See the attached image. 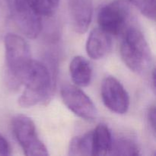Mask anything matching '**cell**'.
Returning <instances> with one entry per match:
<instances>
[{"mask_svg": "<svg viewBox=\"0 0 156 156\" xmlns=\"http://www.w3.org/2000/svg\"><path fill=\"white\" fill-rule=\"evenodd\" d=\"M130 5L128 0H114L101 8L98 14L99 27L111 36L122 34L130 26Z\"/></svg>", "mask_w": 156, "mask_h": 156, "instance_id": "4", "label": "cell"}, {"mask_svg": "<svg viewBox=\"0 0 156 156\" xmlns=\"http://www.w3.org/2000/svg\"><path fill=\"white\" fill-rule=\"evenodd\" d=\"M68 7L73 30L76 33H85L92 20L91 0H68Z\"/></svg>", "mask_w": 156, "mask_h": 156, "instance_id": "9", "label": "cell"}, {"mask_svg": "<svg viewBox=\"0 0 156 156\" xmlns=\"http://www.w3.org/2000/svg\"><path fill=\"white\" fill-rule=\"evenodd\" d=\"M111 35L100 27L93 29L86 42V52L93 59H100L110 53L112 48Z\"/></svg>", "mask_w": 156, "mask_h": 156, "instance_id": "10", "label": "cell"}, {"mask_svg": "<svg viewBox=\"0 0 156 156\" xmlns=\"http://www.w3.org/2000/svg\"><path fill=\"white\" fill-rule=\"evenodd\" d=\"M147 18L155 20V0H128Z\"/></svg>", "mask_w": 156, "mask_h": 156, "instance_id": "17", "label": "cell"}, {"mask_svg": "<svg viewBox=\"0 0 156 156\" xmlns=\"http://www.w3.org/2000/svg\"><path fill=\"white\" fill-rule=\"evenodd\" d=\"M69 72L73 82L78 87H86L92 78V68L89 61L82 56H76L69 64Z\"/></svg>", "mask_w": 156, "mask_h": 156, "instance_id": "11", "label": "cell"}, {"mask_svg": "<svg viewBox=\"0 0 156 156\" xmlns=\"http://www.w3.org/2000/svg\"><path fill=\"white\" fill-rule=\"evenodd\" d=\"M113 137L107 125L100 123L92 130V155H109L112 146Z\"/></svg>", "mask_w": 156, "mask_h": 156, "instance_id": "12", "label": "cell"}, {"mask_svg": "<svg viewBox=\"0 0 156 156\" xmlns=\"http://www.w3.org/2000/svg\"><path fill=\"white\" fill-rule=\"evenodd\" d=\"M68 151L69 155H92V131L73 138Z\"/></svg>", "mask_w": 156, "mask_h": 156, "instance_id": "14", "label": "cell"}, {"mask_svg": "<svg viewBox=\"0 0 156 156\" xmlns=\"http://www.w3.org/2000/svg\"><path fill=\"white\" fill-rule=\"evenodd\" d=\"M148 122H149V126L152 130V133L155 134V107L152 105L149 108L147 114Z\"/></svg>", "mask_w": 156, "mask_h": 156, "instance_id": "19", "label": "cell"}, {"mask_svg": "<svg viewBox=\"0 0 156 156\" xmlns=\"http://www.w3.org/2000/svg\"><path fill=\"white\" fill-rule=\"evenodd\" d=\"M5 50L6 81L9 88L16 89L21 85L18 81L20 73L31 60L30 51L24 38L15 34L4 36Z\"/></svg>", "mask_w": 156, "mask_h": 156, "instance_id": "3", "label": "cell"}, {"mask_svg": "<svg viewBox=\"0 0 156 156\" xmlns=\"http://www.w3.org/2000/svg\"><path fill=\"white\" fill-rule=\"evenodd\" d=\"M12 129L25 155H48L47 147L38 136L34 123L30 117L17 115L12 119Z\"/></svg>", "mask_w": 156, "mask_h": 156, "instance_id": "5", "label": "cell"}, {"mask_svg": "<svg viewBox=\"0 0 156 156\" xmlns=\"http://www.w3.org/2000/svg\"><path fill=\"white\" fill-rule=\"evenodd\" d=\"M12 5L10 0H0V40L5 35V31L12 18Z\"/></svg>", "mask_w": 156, "mask_h": 156, "instance_id": "16", "label": "cell"}, {"mask_svg": "<svg viewBox=\"0 0 156 156\" xmlns=\"http://www.w3.org/2000/svg\"><path fill=\"white\" fill-rule=\"evenodd\" d=\"M42 16H51L57 10L59 0H27Z\"/></svg>", "mask_w": 156, "mask_h": 156, "instance_id": "15", "label": "cell"}, {"mask_svg": "<svg viewBox=\"0 0 156 156\" xmlns=\"http://www.w3.org/2000/svg\"><path fill=\"white\" fill-rule=\"evenodd\" d=\"M20 85L24 90L18 98L23 108H30L50 100L54 88L53 73L44 63L31 59L20 73Z\"/></svg>", "mask_w": 156, "mask_h": 156, "instance_id": "1", "label": "cell"}, {"mask_svg": "<svg viewBox=\"0 0 156 156\" xmlns=\"http://www.w3.org/2000/svg\"><path fill=\"white\" fill-rule=\"evenodd\" d=\"M140 147L135 140L129 137L113 139L109 155L136 156L140 155Z\"/></svg>", "mask_w": 156, "mask_h": 156, "instance_id": "13", "label": "cell"}, {"mask_svg": "<svg viewBox=\"0 0 156 156\" xmlns=\"http://www.w3.org/2000/svg\"><path fill=\"white\" fill-rule=\"evenodd\" d=\"M122 34L120 52L125 65L137 74L146 73L151 69L152 56L143 32L135 26H129Z\"/></svg>", "mask_w": 156, "mask_h": 156, "instance_id": "2", "label": "cell"}, {"mask_svg": "<svg viewBox=\"0 0 156 156\" xmlns=\"http://www.w3.org/2000/svg\"><path fill=\"white\" fill-rule=\"evenodd\" d=\"M12 17L17 27L25 37L35 39L42 29V15L27 0H14Z\"/></svg>", "mask_w": 156, "mask_h": 156, "instance_id": "6", "label": "cell"}, {"mask_svg": "<svg viewBox=\"0 0 156 156\" xmlns=\"http://www.w3.org/2000/svg\"><path fill=\"white\" fill-rule=\"evenodd\" d=\"M64 105L76 115L86 120L97 117L98 111L89 97L76 85H66L61 88Z\"/></svg>", "mask_w": 156, "mask_h": 156, "instance_id": "7", "label": "cell"}, {"mask_svg": "<svg viewBox=\"0 0 156 156\" xmlns=\"http://www.w3.org/2000/svg\"><path fill=\"white\" fill-rule=\"evenodd\" d=\"M103 103L112 112L124 114L129 108V96L126 90L116 78L107 76L101 88Z\"/></svg>", "mask_w": 156, "mask_h": 156, "instance_id": "8", "label": "cell"}, {"mask_svg": "<svg viewBox=\"0 0 156 156\" xmlns=\"http://www.w3.org/2000/svg\"><path fill=\"white\" fill-rule=\"evenodd\" d=\"M11 154V147L9 142L0 133V156L9 155Z\"/></svg>", "mask_w": 156, "mask_h": 156, "instance_id": "18", "label": "cell"}]
</instances>
